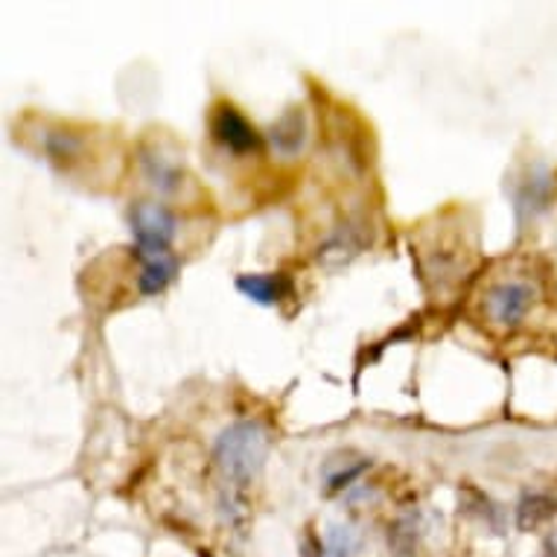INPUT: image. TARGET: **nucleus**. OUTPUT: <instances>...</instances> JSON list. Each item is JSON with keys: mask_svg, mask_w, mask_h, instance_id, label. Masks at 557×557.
Here are the masks:
<instances>
[{"mask_svg": "<svg viewBox=\"0 0 557 557\" xmlns=\"http://www.w3.org/2000/svg\"><path fill=\"white\" fill-rule=\"evenodd\" d=\"M269 432L263 423L239 421L222 432L216 441V465L222 475L237 487H246L260 475L269 458Z\"/></svg>", "mask_w": 557, "mask_h": 557, "instance_id": "f257e3e1", "label": "nucleus"}, {"mask_svg": "<svg viewBox=\"0 0 557 557\" xmlns=\"http://www.w3.org/2000/svg\"><path fill=\"white\" fill-rule=\"evenodd\" d=\"M132 231H135L137 257L166 255L175 237V216L158 201H140L132 211Z\"/></svg>", "mask_w": 557, "mask_h": 557, "instance_id": "f03ea898", "label": "nucleus"}, {"mask_svg": "<svg viewBox=\"0 0 557 557\" xmlns=\"http://www.w3.org/2000/svg\"><path fill=\"white\" fill-rule=\"evenodd\" d=\"M531 301H534V289L529 284L505 281V284H496L491 293L484 295V312L496 327L513 330L525 319Z\"/></svg>", "mask_w": 557, "mask_h": 557, "instance_id": "7ed1b4c3", "label": "nucleus"}, {"mask_svg": "<svg viewBox=\"0 0 557 557\" xmlns=\"http://www.w3.org/2000/svg\"><path fill=\"white\" fill-rule=\"evenodd\" d=\"M211 128L213 137L220 140L222 147L231 149V152H237V156L255 152V149H260V140H263L260 132H257L234 106H220V109L213 111Z\"/></svg>", "mask_w": 557, "mask_h": 557, "instance_id": "20e7f679", "label": "nucleus"}, {"mask_svg": "<svg viewBox=\"0 0 557 557\" xmlns=\"http://www.w3.org/2000/svg\"><path fill=\"white\" fill-rule=\"evenodd\" d=\"M552 193H555V175L546 164H534L529 170V178L522 182L520 193H517V213L520 220L525 216H537L540 211H546L548 201H552Z\"/></svg>", "mask_w": 557, "mask_h": 557, "instance_id": "39448f33", "label": "nucleus"}, {"mask_svg": "<svg viewBox=\"0 0 557 557\" xmlns=\"http://www.w3.org/2000/svg\"><path fill=\"white\" fill-rule=\"evenodd\" d=\"M269 144H272L281 156H295L301 152L307 144V117L301 109H289L284 117H277L269 128Z\"/></svg>", "mask_w": 557, "mask_h": 557, "instance_id": "423d86ee", "label": "nucleus"}, {"mask_svg": "<svg viewBox=\"0 0 557 557\" xmlns=\"http://www.w3.org/2000/svg\"><path fill=\"white\" fill-rule=\"evenodd\" d=\"M237 289L255 304L272 307V304H277L281 298H286L293 286H289V281H286L284 274H239Z\"/></svg>", "mask_w": 557, "mask_h": 557, "instance_id": "0eeeda50", "label": "nucleus"}, {"mask_svg": "<svg viewBox=\"0 0 557 557\" xmlns=\"http://www.w3.org/2000/svg\"><path fill=\"white\" fill-rule=\"evenodd\" d=\"M175 272H178V263L175 257L166 251V255H156L144 260V269H140V277H137V286L144 295H158L164 293L166 286L173 284Z\"/></svg>", "mask_w": 557, "mask_h": 557, "instance_id": "6e6552de", "label": "nucleus"}, {"mask_svg": "<svg viewBox=\"0 0 557 557\" xmlns=\"http://www.w3.org/2000/svg\"><path fill=\"white\" fill-rule=\"evenodd\" d=\"M144 170H147L149 182L156 184L158 190L173 193L182 184V170L170 158L161 156V152H147L144 156Z\"/></svg>", "mask_w": 557, "mask_h": 557, "instance_id": "1a4fd4ad", "label": "nucleus"}, {"mask_svg": "<svg viewBox=\"0 0 557 557\" xmlns=\"http://www.w3.org/2000/svg\"><path fill=\"white\" fill-rule=\"evenodd\" d=\"M557 511V503L552 499V496L546 494H531L525 496L520 503V511H517V517H520V529H537L540 522L552 520Z\"/></svg>", "mask_w": 557, "mask_h": 557, "instance_id": "9d476101", "label": "nucleus"}, {"mask_svg": "<svg viewBox=\"0 0 557 557\" xmlns=\"http://www.w3.org/2000/svg\"><path fill=\"white\" fill-rule=\"evenodd\" d=\"M359 548V531L354 525H333L324 540V557H354Z\"/></svg>", "mask_w": 557, "mask_h": 557, "instance_id": "9b49d317", "label": "nucleus"}, {"mask_svg": "<svg viewBox=\"0 0 557 557\" xmlns=\"http://www.w3.org/2000/svg\"><path fill=\"white\" fill-rule=\"evenodd\" d=\"M388 540H392V546L397 555L411 557V552H414V540H418V522H414V517H400V520L394 522Z\"/></svg>", "mask_w": 557, "mask_h": 557, "instance_id": "f8f14e48", "label": "nucleus"}, {"mask_svg": "<svg viewBox=\"0 0 557 557\" xmlns=\"http://www.w3.org/2000/svg\"><path fill=\"white\" fill-rule=\"evenodd\" d=\"M321 555H324V552H321V546L315 543V540L312 537L304 540V557H321Z\"/></svg>", "mask_w": 557, "mask_h": 557, "instance_id": "ddd939ff", "label": "nucleus"}, {"mask_svg": "<svg viewBox=\"0 0 557 557\" xmlns=\"http://www.w3.org/2000/svg\"><path fill=\"white\" fill-rule=\"evenodd\" d=\"M548 552H552V557H557V534L548 540Z\"/></svg>", "mask_w": 557, "mask_h": 557, "instance_id": "4468645a", "label": "nucleus"}, {"mask_svg": "<svg viewBox=\"0 0 557 557\" xmlns=\"http://www.w3.org/2000/svg\"><path fill=\"white\" fill-rule=\"evenodd\" d=\"M199 557H213L211 552H199Z\"/></svg>", "mask_w": 557, "mask_h": 557, "instance_id": "2eb2a0df", "label": "nucleus"}]
</instances>
